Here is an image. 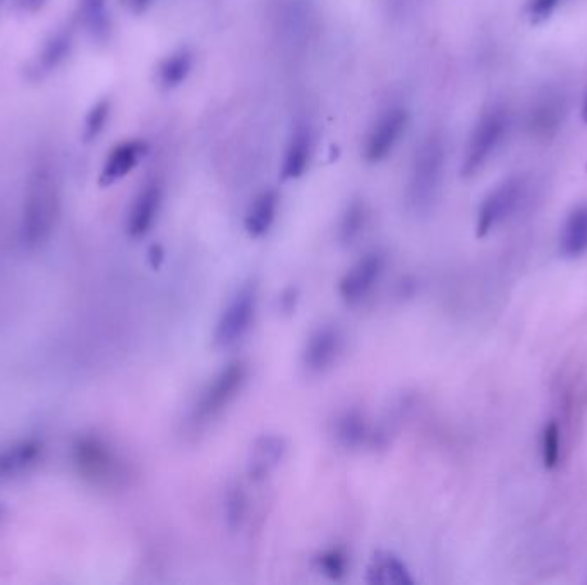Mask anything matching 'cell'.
<instances>
[{
  "label": "cell",
  "instance_id": "cell-1",
  "mask_svg": "<svg viewBox=\"0 0 587 585\" xmlns=\"http://www.w3.org/2000/svg\"><path fill=\"white\" fill-rule=\"evenodd\" d=\"M61 217V187L55 170L47 163H38L26 182L23 206V239L28 246L47 241Z\"/></svg>",
  "mask_w": 587,
  "mask_h": 585
},
{
  "label": "cell",
  "instance_id": "cell-2",
  "mask_svg": "<svg viewBox=\"0 0 587 585\" xmlns=\"http://www.w3.org/2000/svg\"><path fill=\"white\" fill-rule=\"evenodd\" d=\"M445 148L442 139L430 136L419 146L412 165L409 201L418 213H428L435 206L442 187Z\"/></svg>",
  "mask_w": 587,
  "mask_h": 585
},
{
  "label": "cell",
  "instance_id": "cell-3",
  "mask_svg": "<svg viewBox=\"0 0 587 585\" xmlns=\"http://www.w3.org/2000/svg\"><path fill=\"white\" fill-rule=\"evenodd\" d=\"M509 131V114L503 107H493L479 117L467 141L462 162V177L471 179L485 169Z\"/></svg>",
  "mask_w": 587,
  "mask_h": 585
},
{
  "label": "cell",
  "instance_id": "cell-4",
  "mask_svg": "<svg viewBox=\"0 0 587 585\" xmlns=\"http://www.w3.org/2000/svg\"><path fill=\"white\" fill-rule=\"evenodd\" d=\"M256 304H258V289L255 282H248L237 290L236 296L230 299L229 306L225 308L215 326V333H213L215 349H232L243 340L255 321Z\"/></svg>",
  "mask_w": 587,
  "mask_h": 585
},
{
  "label": "cell",
  "instance_id": "cell-5",
  "mask_svg": "<svg viewBox=\"0 0 587 585\" xmlns=\"http://www.w3.org/2000/svg\"><path fill=\"white\" fill-rule=\"evenodd\" d=\"M248 380V366L241 361L230 362L220 373L206 386L196 405V421L208 423L229 407L237 395L243 390Z\"/></svg>",
  "mask_w": 587,
  "mask_h": 585
},
{
  "label": "cell",
  "instance_id": "cell-6",
  "mask_svg": "<svg viewBox=\"0 0 587 585\" xmlns=\"http://www.w3.org/2000/svg\"><path fill=\"white\" fill-rule=\"evenodd\" d=\"M526 186L521 177H510L502 184H498L486 196L479 206L478 222H476V236L486 237L491 230L497 229L505 220L514 215L517 206L521 205Z\"/></svg>",
  "mask_w": 587,
  "mask_h": 585
},
{
  "label": "cell",
  "instance_id": "cell-7",
  "mask_svg": "<svg viewBox=\"0 0 587 585\" xmlns=\"http://www.w3.org/2000/svg\"><path fill=\"white\" fill-rule=\"evenodd\" d=\"M409 115L400 107H392L385 110L375 124L371 127L370 134L364 145V157L371 163H378L394 151L399 143L400 136L406 131Z\"/></svg>",
  "mask_w": 587,
  "mask_h": 585
},
{
  "label": "cell",
  "instance_id": "cell-8",
  "mask_svg": "<svg viewBox=\"0 0 587 585\" xmlns=\"http://www.w3.org/2000/svg\"><path fill=\"white\" fill-rule=\"evenodd\" d=\"M383 258L378 253H370L356 261L340 278L339 294L349 306H358L370 296L378 280L382 277Z\"/></svg>",
  "mask_w": 587,
  "mask_h": 585
},
{
  "label": "cell",
  "instance_id": "cell-9",
  "mask_svg": "<svg viewBox=\"0 0 587 585\" xmlns=\"http://www.w3.org/2000/svg\"><path fill=\"white\" fill-rule=\"evenodd\" d=\"M342 333L333 325H321L309 335L303 350V366L309 374L327 373L342 352Z\"/></svg>",
  "mask_w": 587,
  "mask_h": 585
},
{
  "label": "cell",
  "instance_id": "cell-10",
  "mask_svg": "<svg viewBox=\"0 0 587 585\" xmlns=\"http://www.w3.org/2000/svg\"><path fill=\"white\" fill-rule=\"evenodd\" d=\"M162 205V187L152 181L141 187L136 194L128 217V232L131 237H143L150 232Z\"/></svg>",
  "mask_w": 587,
  "mask_h": 585
},
{
  "label": "cell",
  "instance_id": "cell-11",
  "mask_svg": "<svg viewBox=\"0 0 587 585\" xmlns=\"http://www.w3.org/2000/svg\"><path fill=\"white\" fill-rule=\"evenodd\" d=\"M287 445L284 438L263 435L253 443L248 460V474L253 481H265L284 460Z\"/></svg>",
  "mask_w": 587,
  "mask_h": 585
},
{
  "label": "cell",
  "instance_id": "cell-12",
  "mask_svg": "<svg viewBox=\"0 0 587 585\" xmlns=\"http://www.w3.org/2000/svg\"><path fill=\"white\" fill-rule=\"evenodd\" d=\"M145 153L146 145L138 139H131V141L115 146L103 163L100 184L110 186V184L124 179L126 175L136 169V165L140 163L141 158L145 157Z\"/></svg>",
  "mask_w": 587,
  "mask_h": 585
},
{
  "label": "cell",
  "instance_id": "cell-13",
  "mask_svg": "<svg viewBox=\"0 0 587 585\" xmlns=\"http://www.w3.org/2000/svg\"><path fill=\"white\" fill-rule=\"evenodd\" d=\"M313 133L306 124H299L292 131L291 139L285 148L284 162H282V179L292 181L299 179L306 172L313 157Z\"/></svg>",
  "mask_w": 587,
  "mask_h": 585
},
{
  "label": "cell",
  "instance_id": "cell-14",
  "mask_svg": "<svg viewBox=\"0 0 587 585\" xmlns=\"http://www.w3.org/2000/svg\"><path fill=\"white\" fill-rule=\"evenodd\" d=\"M560 254L567 260H577L587 254V203L575 206L560 230Z\"/></svg>",
  "mask_w": 587,
  "mask_h": 585
},
{
  "label": "cell",
  "instance_id": "cell-15",
  "mask_svg": "<svg viewBox=\"0 0 587 585\" xmlns=\"http://www.w3.org/2000/svg\"><path fill=\"white\" fill-rule=\"evenodd\" d=\"M366 582L371 585H412L414 579L399 556L390 551H378L366 568Z\"/></svg>",
  "mask_w": 587,
  "mask_h": 585
},
{
  "label": "cell",
  "instance_id": "cell-16",
  "mask_svg": "<svg viewBox=\"0 0 587 585\" xmlns=\"http://www.w3.org/2000/svg\"><path fill=\"white\" fill-rule=\"evenodd\" d=\"M71 50H73V30L61 28L54 31L43 42L42 50L33 64V73L37 74L38 78L54 73L55 69L69 57Z\"/></svg>",
  "mask_w": 587,
  "mask_h": 585
},
{
  "label": "cell",
  "instance_id": "cell-17",
  "mask_svg": "<svg viewBox=\"0 0 587 585\" xmlns=\"http://www.w3.org/2000/svg\"><path fill=\"white\" fill-rule=\"evenodd\" d=\"M277 212H279V194L273 189H267L258 194L244 218V227L248 236L253 239L267 236L277 218Z\"/></svg>",
  "mask_w": 587,
  "mask_h": 585
},
{
  "label": "cell",
  "instance_id": "cell-18",
  "mask_svg": "<svg viewBox=\"0 0 587 585\" xmlns=\"http://www.w3.org/2000/svg\"><path fill=\"white\" fill-rule=\"evenodd\" d=\"M563 102L560 97H545L534 107L529 119V127L538 138H551L557 133L563 119Z\"/></svg>",
  "mask_w": 587,
  "mask_h": 585
},
{
  "label": "cell",
  "instance_id": "cell-19",
  "mask_svg": "<svg viewBox=\"0 0 587 585\" xmlns=\"http://www.w3.org/2000/svg\"><path fill=\"white\" fill-rule=\"evenodd\" d=\"M335 438L345 448H358L370 438V428L363 414L358 411H347L335 423Z\"/></svg>",
  "mask_w": 587,
  "mask_h": 585
},
{
  "label": "cell",
  "instance_id": "cell-20",
  "mask_svg": "<svg viewBox=\"0 0 587 585\" xmlns=\"http://www.w3.org/2000/svg\"><path fill=\"white\" fill-rule=\"evenodd\" d=\"M191 69L193 54L188 49L177 50L158 67V81L164 88H176L186 81Z\"/></svg>",
  "mask_w": 587,
  "mask_h": 585
},
{
  "label": "cell",
  "instance_id": "cell-21",
  "mask_svg": "<svg viewBox=\"0 0 587 585\" xmlns=\"http://www.w3.org/2000/svg\"><path fill=\"white\" fill-rule=\"evenodd\" d=\"M79 18L93 37L105 38L109 35L110 13L107 0H79Z\"/></svg>",
  "mask_w": 587,
  "mask_h": 585
},
{
  "label": "cell",
  "instance_id": "cell-22",
  "mask_svg": "<svg viewBox=\"0 0 587 585\" xmlns=\"http://www.w3.org/2000/svg\"><path fill=\"white\" fill-rule=\"evenodd\" d=\"M562 431L557 421H550L543 429V438H541V457L543 465L548 471L555 469L560 464V452H562Z\"/></svg>",
  "mask_w": 587,
  "mask_h": 585
},
{
  "label": "cell",
  "instance_id": "cell-23",
  "mask_svg": "<svg viewBox=\"0 0 587 585\" xmlns=\"http://www.w3.org/2000/svg\"><path fill=\"white\" fill-rule=\"evenodd\" d=\"M225 522L230 531H237L243 525L244 517L248 512V498L244 495L243 488L236 486L230 488L225 496Z\"/></svg>",
  "mask_w": 587,
  "mask_h": 585
},
{
  "label": "cell",
  "instance_id": "cell-24",
  "mask_svg": "<svg viewBox=\"0 0 587 585\" xmlns=\"http://www.w3.org/2000/svg\"><path fill=\"white\" fill-rule=\"evenodd\" d=\"M347 555L344 549L332 548L323 551L321 555L316 558V567L325 577L332 580H342L347 573Z\"/></svg>",
  "mask_w": 587,
  "mask_h": 585
},
{
  "label": "cell",
  "instance_id": "cell-25",
  "mask_svg": "<svg viewBox=\"0 0 587 585\" xmlns=\"http://www.w3.org/2000/svg\"><path fill=\"white\" fill-rule=\"evenodd\" d=\"M109 117V100H100L97 105L91 107L90 112L86 115L85 131H83V136H85L86 141H95L103 133Z\"/></svg>",
  "mask_w": 587,
  "mask_h": 585
},
{
  "label": "cell",
  "instance_id": "cell-26",
  "mask_svg": "<svg viewBox=\"0 0 587 585\" xmlns=\"http://www.w3.org/2000/svg\"><path fill=\"white\" fill-rule=\"evenodd\" d=\"M364 206L361 203H354V205L347 210V213L344 215V220H342V225H340V239L347 244H351L356 237L361 234V230L364 227Z\"/></svg>",
  "mask_w": 587,
  "mask_h": 585
},
{
  "label": "cell",
  "instance_id": "cell-27",
  "mask_svg": "<svg viewBox=\"0 0 587 585\" xmlns=\"http://www.w3.org/2000/svg\"><path fill=\"white\" fill-rule=\"evenodd\" d=\"M562 0H529L527 4V18L531 25H541L555 14Z\"/></svg>",
  "mask_w": 587,
  "mask_h": 585
},
{
  "label": "cell",
  "instance_id": "cell-28",
  "mask_svg": "<svg viewBox=\"0 0 587 585\" xmlns=\"http://www.w3.org/2000/svg\"><path fill=\"white\" fill-rule=\"evenodd\" d=\"M13 2L21 13L35 14L42 11L49 0H13Z\"/></svg>",
  "mask_w": 587,
  "mask_h": 585
},
{
  "label": "cell",
  "instance_id": "cell-29",
  "mask_svg": "<svg viewBox=\"0 0 587 585\" xmlns=\"http://www.w3.org/2000/svg\"><path fill=\"white\" fill-rule=\"evenodd\" d=\"M155 0H122L124 7L128 9L129 13L143 14L153 6Z\"/></svg>",
  "mask_w": 587,
  "mask_h": 585
},
{
  "label": "cell",
  "instance_id": "cell-30",
  "mask_svg": "<svg viewBox=\"0 0 587 585\" xmlns=\"http://www.w3.org/2000/svg\"><path fill=\"white\" fill-rule=\"evenodd\" d=\"M152 260L153 266H155V268H157V266H160V261L164 260V253H162V249L153 248Z\"/></svg>",
  "mask_w": 587,
  "mask_h": 585
},
{
  "label": "cell",
  "instance_id": "cell-31",
  "mask_svg": "<svg viewBox=\"0 0 587 585\" xmlns=\"http://www.w3.org/2000/svg\"><path fill=\"white\" fill-rule=\"evenodd\" d=\"M581 114H582V121L586 122V124H587V97H586V100H584V103H582Z\"/></svg>",
  "mask_w": 587,
  "mask_h": 585
},
{
  "label": "cell",
  "instance_id": "cell-32",
  "mask_svg": "<svg viewBox=\"0 0 587 585\" xmlns=\"http://www.w3.org/2000/svg\"><path fill=\"white\" fill-rule=\"evenodd\" d=\"M4 2H6V0H0V9H2V6H4Z\"/></svg>",
  "mask_w": 587,
  "mask_h": 585
}]
</instances>
